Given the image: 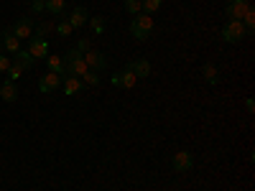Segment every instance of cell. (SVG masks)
Returning a JSON list of instances; mask_svg holds the SVG:
<instances>
[{
	"label": "cell",
	"mask_w": 255,
	"mask_h": 191,
	"mask_svg": "<svg viewBox=\"0 0 255 191\" xmlns=\"http://www.w3.org/2000/svg\"><path fill=\"white\" fill-rule=\"evenodd\" d=\"M130 33H133L138 41H148V38H151V33H153V18L148 15V13L133 15V20H130Z\"/></svg>",
	"instance_id": "obj_1"
},
{
	"label": "cell",
	"mask_w": 255,
	"mask_h": 191,
	"mask_svg": "<svg viewBox=\"0 0 255 191\" xmlns=\"http://www.w3.org/2000/svg\"><path fill=\"white\" fill-rule=\"evenodd\" d=\"M61 59H64V77H82L87 72V64H84V59L77 49H69L67 56H61Z\"/></svg>",
	"instance_id": "obj_2"
},
{
	"label": "cell",
	"mask_w": 255,
	"mask_h": 191,
	"mask_svg": "<svg viewBox=\"0 0 255 191\" xmlns=\"http://www.w3.org/2000/svg\"><path fill=\"white\" fill-rule=\"evenodd\" d=\"M248 36L243 20H227L225 28H222V41L225 44H240V41Z\"/></svg>",
	"instance_id": "obj_3"
},
{
	"label": "cell",
	"mask_w": 255,
	"mask_h": 191,
	"mask_svg": "<svg viewBox=\"0 0 255 191\" xmlns=\"http://www.w3.org/2000/svg\"><path fill=\"white\" fill-rule=\"evenodd\" d=\"M250 0H230V3L225 5V15L227 20H243V15L250 10Z\"/></svg>",
	"instance_id": "obj_4"
},
{
	"label": "cell",
	"mask_w": 255,
	"mask_h": 191,
	"mask_svg": "<svg viewBox=\"0 0 255 191\" xmlns=\"http://www.w3.org/2000/svg\"><path fill=\"white\" fill-rule=\"evenodd\" d=\"M191 166H194V156H191L189 151H179V153H174V158H171V168H174L176 174L191 171Z\"/></svg>",
	"instance_id": "obj_5"
},
{
	"label": "cell",
	"mask_w": 255,
	"mask_h": 191,
	"mask_svg": "<svg viewBox=\"0 0 255 191\" xmlns=\"http://www.w3.org/2000/svg\"><path fill=\"white\" fill-rule=\"evenodd\" d=\"M82 59H84V64H87V69H92V72H102L105 67H108L105 54H100V51H95V49H90L87 54H82Z\"/></svg>",
	"instance_id": "obj_6"
},
{
	"label": "cell",
	"mask_w": 255,
	"mask_h": 191,
	"mask_svg": "<svg viewBox=\"0 0 255 191\" xmlns=\"http://www.w3.org/2000/svg\"><path fill=\"white\" fill-rule=\"evenodd\" d=\"M10 31H13V36H15L18 41L31 38V36H33V20H31V18H18L15 26H13Z\"/></svg>",
	"instance_id": "obj_7"
},
{
	"label": "cell",
	"mask_w": 255,
	"mask_h": 191,
	"mask_svg": "<svg viewBox=\"0 0 255 191\" xmlns=\"http://www.w3.org/2000/svg\"><path fill=\"white\" fill-rule=\"evenodd\" d=\"M61 79H64V77H59V74L49 72V74H44V77L38 79V90L44 92V95H49V92H56V90L61 87Z\"/></svg>",
	"instance_id": "obj_8"
},
{
	"label": "cell",
	"mask_w": 255,
	"mask_h": 191,
	"mask_svg": "<svg viewBox=\"0 0 255 191\" xmlns=\"http://www.w3.org/2000/svg\"><path fill=\"white\" fill-rule=\"evenodd\" d=\"M33 59H46L49 56V44L44 38H38V36H31V44H28V49H26Z\"/></svg>",
	"instance_id": "obj_9"
},
{
	"label": "cell",
	"mask_w": 255,
	"mask_h": 191,
	"mask_svg": "<svg viewBox=\"0 0 255 191\" xmlns=\"http://www.w3.org/2000/svg\"><path fill=\"white\" fill-rule=\"evenodd\" d=\"M135 82H138V77H135L130 69H128V67H125L120 74L113 77V84H115V87H123V90H133V87H135Z\"/></svg>",
	"instance_id": "obj_10"
},
{
	"label": "cell",
	"mask_w": 255,
	"mask_h": 191,
	"mask_svg": "<svg viewBox=\"0 0 255 191\" xmlns=\"http://www.w3.org/2000/svg\"><path fill=\"white\" fill-rule=\"evenodd\" d=\"M67 20H69V26H72V28H82V26L90 20V15H87V8L77 5V8H74V10L67 15Z\"/></svg>",
	"instance_id": "obj_11"
},
{
	"label": "cell",
	"mask_w": 255,
	"mask_h": 191,
	"mask_svg": "<svg viewBox=\"0 0 255 191\" xmlns=\"http://www.w3.org/2000/svg\"><path fill=\"white\" fill-rule=\"evenodd\" d=\"M82 87H84V84H82L79 77H64L61 79V90H64V95H69V97H74Z\"/></svg>",
	"instance_id": "obj_12"
},
{
	"label": "cell",
	"mask_w": 255,
	"mask_h": 191,
	"mask_svg": "<svg viewBox=\"0 0 255 191\" xmlns=\"http://www.w3.org/2000/svg\"><path fill=\"white\" fill-rule=\"evenodd\" d=\"M128 69H130L138 79H145L148 74H151V64H148L145 59H138V61H130V64H128Z\"/></svg>",
	"instance_id": "obj_13"
},
{
	"label": "cell",
	"mask_w": 255,
	"mask_h": 191,
	"mask_svg": "<svg viewBox=\"0 0 255 191\" xmlns=\"http://www.w3.org/2000/svg\"><path fill=\"white\" fill-rule=\"evenodd\" d=\"M13 56H15V61H13L15 67H20V69H23V72L33 69V64H36V59H33V56H31L28 51H23V49H20V51H15Z\"/></svg>",
	"instance_id": "obj_14"
},
{
	"label": "cell",
	"mask_w": 255,
	"mask_h": 191,
	"mask_svg": "<svg viewBox=\"0 0 255 191\" xmlns=\"http://www.w3.org/2000/svg\"><path fill=\"white\" fill-rule=\"evenodd\" d=\"M3 49H5L8 54H15V51H20V41L13 36V31H10V28L3 33Z\"/></svg>",
	"instance_id": "obj_15"
},
{
	"label": "cell",
	"mask_w": 255,
	"mask_h": 191,
	"mask_svg": "<svg viewBox=\"0 0 255 191\" xmlns=\"http://www.w3.org/2000/svg\"><path fill=\"white\" fill-rule=\"evenodd\" d=\"M0 97H3L5 102H15V99H18V87H15V82H5L3 87H0Z\"/></svg>",
	"instance_id": "obj_16"
},
{
	"label": "cell",
	"mask_w": 255,
	"mask_h": 191,
	"mask_svg": "<svg viewBox=\"0 0 255 191\" xmlns=\"http://www.w3.org/2000/svg\"><path fill=\"white\" fill-rule=\"evenodd\" d=\"M202 74H204L207 84H217V82H220V69L215 67V64H204V67H202Z\"/></svg>",
	"instance_id": "obj_17"
},
{
	"label": "cell",
	"mask_w": 255,
	"mask_h": 191,
	"mask_svg": "<svg viewBox=\"0 0 255 191\" xmlns=\"http://www.w3.org/2000/svg\"><path fill=\"white\" fill-rule=\"evenodd\" d=\"M46 64H49V72H54V74H59V77H64V59L61 56H46Z\"/></svg>",
	"instance_id": "obj_18"
},
{
	"label": "cell",
	"mask_w": 255,
	"mask_h": 191,
	"mask_svg": "<svg viewBox=\"0 0 255 191\" xmlns=\"http://www.w3.org/2000/svg\"><path fill=\"white\" fill-rule=\"evenodd\" d=\"M140 5H143V13L148 15H153L161 5H163V0H140Z\"/></svg>",
	"instance_id": "obj_19"
},
{
	"label": "cell",
	"mask_w": 255,
	"mask_h": 191,
	"mask_svg": "<svg viewBox=\"0 0 255 191\" xmlns=\"http://www.w3.org/2000/svg\"><path fill=\"white\" fill-rule=\"evenodd\" d=\"M97 74H100V72L87 69V72L82 74V84H90V87H97V84H100V77H97Z\"/></svg>",
	"instance_id": "obj_20"
},
{
	"label": "cell",
	"mask_w": 255,
	"mask_h": 191,
	"mask_svg": "<svg viewBox=\"0 0 255 191\" xmlns=\"http://www.w3.org/2000/svg\"><path fill=\"white\" fill-rule=\"evenodd\" d=\"M123 5H125V10L130 13V15H138V13H143L140 0H123Z\"/></svg>",
	"instance_id": "obj_21"
},
{
	"label": "cell",
	"mask_w": 255,
	"mask_h": 191,
	"mask_svg": "<svg viewBox=\"0 0 255 191\" xmlns=\"http://www.w3.org/2000/svg\"><path fill=\"white\" fill-rule=\"evenodd\" d=\"M46 10L51 15H61L64 13V0H46Z\"/></svg>",
	"instance_id": "obj_22"
},
{
	"label": "cell",
	"mask_w": 255,
	"mask_h": 191,
	"mask_svg": "<svg viewBox=\"0 0 255 191\" xmlns=\"http://www.w3.org/2000/svg\"><path fill=\"white\" fill-rule=\"evenodd\" d=\"M87 23L92 26V31H95L97 36H100V33L105 31V18H102V15H92V18L87 20Z\"/></svg>",
	"instance_id": "obj_23"
},
{
	"label": "cell",
	"mask_w": 255,
	"mask_h": 191,
	"mask_svg": "<svg viewBox=\"0 0 255 191\" xmlns=\"http://www.w3.org/2000/svg\"><path fill=\"white\" fill-rule=\"evenodd\" d=\"M56 33H59V36H72V33H74V28L69 26L67 18H61L59 23H56Z\"/></svg>",
	"instance_id": "obj_24"
},
{
	"label": "cell",
	"mask_w": 255,
	"mask_h": 191,
	"mask_svg": "<svg viewBox=\"0 0 255 191\" xmlns=\"http://www.w3.org/2000/svg\"><path fill=\"white\" fill-rule=\"evenodd\" d=\"M5 74H8V82H18V79H20V74H23V69H20V67H15V64H10Z\"/></svg>",
	"instance_id": "obj_25"
},
{
	"label": "cell",
	"mask_w": 255,
	"mask_h": 191,
	"mask_svg": "<svg viewBox=\"0 0 255 191\" xmlns=\"http://www.w3.org/2000/svg\"><path fill=\"white\" fill-rule=\"evenodd\" d=\"M31 10H33V13L46 10V0H33V3H31Z\"/></svg>",
	"instance_id": "obj_26"
},
{
	"label": "cell",
	"mask_w": 255,
	"mask_h": 191,
	"mask_svg": "<svg viewBox=\"0 0 255 191\" xmlns=\"http://www.w3.org/2000/svg\"><path fill=\"white\" fill-rule=\"evenodd\" d=\"M8 67H10V59L5 54H0V72H8Z\"/></svg>",
	"instance_id": "obj_27"
},
{
	"label": "cell",
	"mask_w": 255,
	"mask_h": 191,
	"mask_svg": "<svg viewBox=\"0 0 255 191\" xmlns=\"http://www.w3.org/2000/svg\"><path fill=\"white\" fill-rule=\"evenodd\" d=\"M77 51H79V54H87V51H90V41H84V38H82L79 44H77Z\"/></svg>",
	"instance_id": "obj_28"
},
{
	"label": "cell",
	"mask_w": 255,
	"mask_h": 191,
	"mask_svg": "<svg viewBox=\"0 0 255 191\" xmlns=\"http://www.w3.org/2000/svg\"><path fill=\"white\" fill-rule=\"evenodd\" d=\"M245 110H248V112H250V115H253V112H255V102H253V99H250V97H248V99H245Z\"/></svg>",
	"instance_id": "obj_29"
}]
</instances>
